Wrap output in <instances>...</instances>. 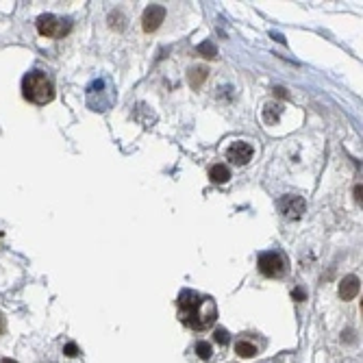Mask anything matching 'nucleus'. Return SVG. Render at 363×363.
I'll use <instances>...</instances> for the list:
<instances>
[{
  "instance_id": "nucleus-11",
  "label": "nucleus",
  "mask_w": 363,
  "mask_h": 363,
  "mask_svg": "<svg viewBox=\"0 0 363 363\" xmlns=\"http://www.w3.org/2000/svg\"><path fill=\"white\" fill-rule=\"evenodd\" d=\"M235 352H237L242 359H252V357L257 354V346L250 344V342H237Z\"/></svg>"
},
{
  "instance_id": "nucleus-13",
  "label": "nucleus",
  "mask_w": 363,
  "mask_h": 363,
  "mask_svg": "<svg viewBox=\"0 0 363 363\" xmlns=\"http://www.w3.org/2000/svg\"><path fill=\"white\" fill-rule=\"evenodd\" d=\"M279 113H281V107L279 105H267L265 107V122L272 124V122L279 120Z\"/></svg>"
},
{
  "instance_id": "nucleus-16",
  "label": "nucleus",
  "mask_w": 363,
  "mask_h": 363,
  "mask_svg": "<svg viewBox=\"0 0 363 363\" xmlns=\"http://www.w3.org/2000/svg\"><path fill=\"white\" fill-rule=\"evenodd\" d=\"M63 352H65V354H68V357H76V354H78V346L70 342V344H65V348H63Z\"/></svg>"
},
{
  "instance_id": "nucleus-6",
  "label": "nucleus",
  "mask_w": 363,
  "mask_h": 363,
  "mask_svg": "<svg viewBox=\"0 0 363 363\" xmlns=\"http://www.w3.org/2000/svg\"><path fill=\"white\" fill-rule=\"evenodd\" d=\"M252 155H255V150H252V146L246 142H235L233 146L226 150V159L235 165H246L252 159Z\"/></svg>"
},
{
  "instance_id": "nucleus-9",
  "label": "nucleus",
  "mask_w": 363,
  "mask_h": 363,
  "mask_svg": "<svg viewBox=\"0 0 363 363\" xmlns=\"http://www.w3.org/2000/svg\"><path fill=\"white\" fill-rule=\"evenodd\" d=\"M209 178H211L215 185H224L231 178V170L224 163H215L209 168Z\"/></svg>"
},
{
  "instance_id": "nucleus-12",
  "label": "nucleus",
  "mask_w": 363,
  "mask_h": 363,
  "mask_svg": "<svg viewBox=\"0 0 363 363\" xmlns=\"http://www.w3.org/2000/svg\"><path fill=\"white\" fill-rule=\"evenodd\" d=\"M198 53L202 57H207V59H217V48H215V43L213 41H202L200 46H198Z\"/></svg>"
},
{
  "instance_id": "nucleus-20",
  "label": "nucleus",
  "mask_w": 363,
  "mask_h": 363,
  "mask_svg": "<svg viewBox=\"0 0 363 363\" xmlns=\"http://www.w3.org/2000/svg\"><path fill=\"white\" fill-rule=\"evenodd\" d=\"M5 326H7V322H5V315H3V313H0V333H3V331H5Z\"/></svg>"
},
{
  "instance_id": "nucleus-2",
  "label": "nucleus",
  "mask_w": 363,
  "mask_h": 363,
  "mask_svg": "<svg viewBox=\"0 0 363 363\" xmlns=\"http://www.w3.org/2000/svg\"><path fill=\"white\" fill-rule=\"evenodd\" d=\"M22 94H24L28 103L43 107L55 98V85L50 81V76H46L43 72H31L22 81Z\"/></svg>"
},
{
  "instance_id": "nucleus-3",
  "label": "nucleus",
  "mask_w": 363,
  "mask_h": 363,
  "mask_svg": "<svg viewBox=\"0 0 363 363\" xmlns=\"http://www.w3.org/2000/svg\"><path fill=\"white\" fill-rule=\"evenodd\" d=\"M37 31L41 37H65L72 31V22L70 20H59L53 13L37 18Z\"/></svg>"
},
{
  "instance_id": "nucleus-10",
  "label": "nucleus",
  "mask_w": 363,
  "mask_h": 363,
  "mask_svg": "<svg viewBox=\"0 0 363 363\" xmlns=\"http://www.w3.org/2000/svg\"><path fill=\"white\" fill-rule=\"evenodd\" d=\"M207 74H209L207 68H202V65H194V68L190 70V74H187V81H190V85L194 87V89H198V87L207 81Z\"/></svg>"
},
{
  "instance_id": "nucleus-18",
  "label": "nucleus",
  "mask_w": 363,
  "mask_h": 363,
  "mask_svg": "<svg viewBox=\"0 0 363 363\" xmlns=\"http://www.w3.org/2000/svg\"><path fill=\"white\" fill-rule=\"evenodd\" d=\"M354 198H357V202L361 205V183H359L357 187H354Z\"/></svg>"
},
{
  "instance_id": "nucleus-19",
  "label": "nucleus",
  "mask_w": 363,
  "mask_h": 363,
  "mask_svg": "<svg viewBox=\"0 0 363 363\" xmlns=\"http://www.w3.org/2000/svg\"><path fill=\"white\" fill-rule=\"evenodd\" d=\"M274 92H277V96H279V98H285V96H287V94H285V89H283V87H277V89H274Z\"/></svg>"
},
{
  "instance_id": "nucleus-15",
  "label": "nucleus",
  "mask_w": 363,
  "mask_h": 363,
  "mask_svg": "<svg viewBox=\"0 0 363 363\" xmlns=\"http://www.w3.org/2000/svg\"><path fill=\"white\" fill-rule=\"evenodd\" d=\"M213 339H215V342L220 344V346H226V344H229V333L224 331V329H217L215 335H213Z\"/></svg>"
},
{
  "instance_id": "nucleus-8",
  "label": "nucleus",
  "mask_w": 363,
  "mask_h": 363,
  "mask_svg": "<svg viewBox=\"0 0 363 363\" xmlns=\"http://www.w3.org/2000/svg\"><path fill=\"white\" fill-rule=\"evenodd\" d=\"M359 292H361V279L354 277V274H348V277L342 279V283H339V298L342 300L357 298Z\"/></svg>"
},
{
  "instance_id": "nucleus-4",
  "label": "nucleus",
  "mask_w": 363,
  "mask_h": 363,
  "mask_svg": "<svg viewBox=\"0 0 363 363\" xmlns=\"http://www.w3.org/2000/svg\"><path fill=\"white\" fill-rule=\"evenodd\" d=\"M259 272L267 279H277L285 272V261L279 252H261L259 255Z\"/></svg>"
},
{
  "instance_id": "nucleus-5",
  "label": "nucleus",
  "mask_w": 363,
  "mask_h": 363,
  "mask_svg": "<svg viewBox=\"0 0 363 363\" xmlns=\"http://www.w3.org/2000/svg\"><path fill=\"white\" fill-rule=\"evenodd\" d=\"M165 20V7L161 5H150L146 11H144V18H142V26L146 33H155L159 26L163 24Z\"/></svg>"
},
{
  "instance_id": "nucleus-7",
  "label": "nucleus",
  "mask_w": 363,
  "mask_h": 363,
  "mask_svg": "<svg viewBox=\"0 0 363 363\" xmlns=\"http://www.w3.org/2000/svg\"><path fill=\"white\" fill-rule=\"evenodd\" d=\"M281 211L285 213L289 220H298V217L307 211V202L300 196H285L281 200Z\"/></svg>"
},
{
  "instance_id": "nucleus-1",
  "label": "nucleus",
  "mask_w": 363,
  "mask_h": 363,
  "mask_svg": "<svg viewBox=\"0 0 363 363\" xmlns=\"http://www.w3.org/2000/svg\"><path fill=\"white\" fill-rule=\"evenodd\" d=\"M178 307V317L185 326H190L192 331H207L211 329L215 317H217V309L215 302L209 296H202L194 289H183L178 294L176 300Z\"/></svg>"
},
{
  "instance_id": "nucleus-21",
  "label": "nucleus",
  "mask_w": 363,
  "mask_h": 363,
  "mask_svg": "<svg viewBox=\"0 0 363 363\" xmlns=\"http://www.w3.org/2000/svg\"><path fill=\"white\" fill-rule=\"evenodd\" d=\"M0 363H18V361H13V359H9V357H5V359L0 361Z\"/></svg>"
},
{
  "instance_id": "nucleus-17",
  "label": "nucleus",
  "mask_w": 363,
  "mask_h": 363,
  "mask_svg": "<svg viewBox=\"0 0 363 363\" xmlns=\"http://www.w3.org/2000/svg\"><path fill=\"white\" fill-rule=\"evenodd\" d=\"M292 296H294V298L298 300V302H300V300H307V294H304L302 289H294V292H292Z\"/></svg>"
},
{
  "instance_id": "nucleus-14",
  "label": "nucleus",
  "mask_w": 363,
  "mask_h": 363,
  "mask_svg": "<svg viewBox=\"0 0 363 363\" xmlns=\"http://www.w3.org/2000/svg\"><path fill=\"white\" fill-rule=\"evenodd\" d=\"M196 352H198L200 359L207 361L209 357H211V346H209L207 342H198V344H196Z\"/></svg>"
}]
</instances>
